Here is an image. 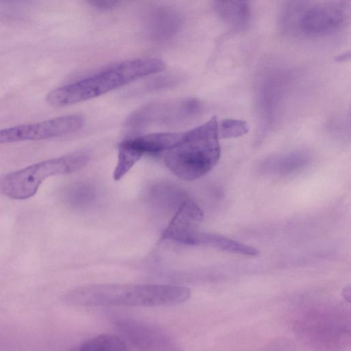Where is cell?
I'll use <instances>...</instances> for the list:
<instances>
[{
	"instance_id": "1",
	"label": "cell",
	"mask_w": 351,
	"mask_h": 351,
	"mask_svg": "<svg viewBox=\"0 0 351 351\" xmlns=\"http://www.w3.org/2000/svg\"><path fill=\"white\" fill-rule=\"evenodd\" d=\"M191 295L184 287L166 285H95L75 289L65 297L70 304L86 306H163L182 304Z\"/></svg>"
},
{
	"instance_id": "2",
	"label": "cell",
	"mask_w": 351,
	"mask_h": 351,
	"mask_svg": "<svg viewBox=\"0 0 351 351\" xmlns=\"http://www.w3.org/2000/svg\"><path fill=\"white\" fill-rule=\"evenodd\" d=\"M165 66L162 60L155 58L124 61L51 90L47 95L46 101L56 108L73 105L102 95L138 78L159 73Z\"/></svg>"
},
{
	"instance_id": "3",
	"label": "cell",
	"mask_w": 351,
	"mask_h": 351,
	"mask_svg": "<svg viewBox=\"0 0 351 351\" xmlns=\"http://www.w3.org/2000/svg\"><path fill=\"white\" fill-rule=\"evenodd\" d=\"M217 126L215 116L205 123L182 133L180 141L167 151V167L185 181L199 179L210 172L221 155Z\"/></svg>"
},
{
	"instance_id": "4",
	"label": "cell",
	"mask_w": 351,
	"mask_h": 351,
	"mask_svg": "<svg viewBox=\"0 0 351 351\" xmlns=\"http://www.w3.org/2000/svg\"><path fill=\"white\" fill-rule=\"evenodd\" d=\"M90 157L75 153L39 162L0 178V192L13 199H26L34 196L47 178L67 175L84 167Z\"/></svg>"
},
{
	"instance_id": "5",
	"label": "cell",
	"mask_w": 351,
	"mask_h": 351,
	"mask_svg": "<svg viewBox=\"0 0 351 351\" xmlns=\"http://www.w3.org/2000/svg\"><path fill=\"white\" fill-rule=\"evenodd\" d=\"M201 107L199 101L192 98L152 103L134 112L128 119L126 127L133 131L150 125L180 123L197 114Z\"/></svg>"
},
{
	"instance_id": "6",
	"label": "cell",
	"mask_w": 351,
	"mask_h": 351,
	"mask_svg": "<svg viewBox=\"0 0 351 351\" xmlns=\"http://www.w3.org/2000/svg\"><path fill=\"white\" fill-rule=\"evenodd\" d=\"M182 133L161 132L126 139L118 147V160L113 178L121 179L145 154L167 151L176 145Z\"/></svg>"
},
{
	"instance_id": "7",
	"label": "cell",
	"mask_w": 351,
	"mask_h": 351,
	"mask_svg": "<svg viewBox=\"0 0 351 351\" xmlns=\"http://www.w3.org/2000/svg\"><path fill=\"white\" fill-rule=\"evenodd\" d=\"M83 124L84 119L81 115L69 114L1 129L0 144L59 137L79 130Z\"/></svg>"
},
{
	"instance_id": "8",
	"label": "cell",
	"mask_w": 351,
	"mask_h": 351,
	"mask_svg": "<svg viewBox=\"0 0 351 351\" xmlns=\"http://www.w3.org/2000/svg\"><path fill=\"white\" fill-rule=\"evenodd\" d=\"M345 18V10L340 3H326L306 10L301 17L300 25L308 36H323L337 30Z\"/></svg>"
},
{
	"instance_id": "9",
	"label": "cell",
	"mask_w": 351,
	"mask_h": 351,
	"mask_svg": "<svg viewBox=\"0 0 351 351\" xmlns=\"http://www.w3.org/2000/svg\"><path fill=\"white\" fill-rule=\"evenodd\" d=\"M203 218L204 213L199 206L194 201L186 199L177 208L162 233V239L190 245Z\"/></svg>"
},
{
	"instance_id": "10",
	"label": "cell",
	"mask_w": 351,
	"mask_h": 351,
	"mask_svg": "<svg viewBox=\"0 0 351 351\" xmlns=\"http://www.w3.org/2000/svg\"><path fill=\"white\" fill-rule=\"evenodd\" d=\"M181 27L178 13L169 8L160 7L152 10L147 18L146 31L155 42H163L173 37Z\"/></svg>"
},
{
	"instance_id": "11",
	"label": "cell",
	"mask_w": 351,
	"mask_h": 351,
	"mask_svg": "<svg viewBox=\"0 0 351 351\" xmlns=\"http://www.w3.org/2000/svg\"><path fill=\"white\" fill-rule=\"evenodd\" d=\"M218 16L226 24L235 29L247 27L250 18V0H215Z\"/></svg>"
},
{
	"instance_id": "12",
	"label": "cell",
	"mask_w": 351,
	"mask_h": 351,
	"mask_svg": "<svg viewBox=\"0 0 351 351\" xmlns=\"http://www.w3.org/2000/svg\"><path fill=\"white\" fill-rule=\"evenodd\" d=\"M119 328L133 343L141 346L158 345L163 341V336L154 328L135 322H123Z\"/></svg>"
},
{
	"instance_id": "13",
	"label": "cell",
	"mask_w": 351,
	"mask_h": 351,
	"mask_svg": "<svg viewBox=\"0 0 351 351\" xmlns=\"http://www.w3.org/2000/svg\"><path fill=\"white\" fill-rule=\"evenodd\" d=\"M197 245L210 246L220 250L246 256H256L259 254L258 250L252 246L239 243L223 235L201 231L198 235Z\"/></svg>"
},
{
	"instance_id": "14",
	"label": "cell",
	"mask_w": 351,
	"mask_h": 351,
	"mask_svg": "<svg viewBox=\"0 0 351 351\" xmlns=\"http://www.w3.org/2000/svg\"><path fill=\"white\" fill-rule=\"evenodd\" d=\"M308 161L306 153L297 152L273 158L266 162L264 168L275 174H287L304 166Z\"/></svg>"
},
{
	"instance_id": "15",
	"label": "cell",
	"mask_w": 351,
	"mask_h": 351,
	"mask_svg": "<svg viewBox=\"0 0 351 351\" xmlns=\"http://www.w3.org/2000/svg\"><path fill=\"white\" fill-rule=\"evenodd\" d=\"M152 202L165 208H178L186 199L184 193L179 189L167 184H159L149 193Z\"/></svg>"
},
{
	"instance_id": "16",
	"label": "cell",
	"mask_w": 351,
	"mask_h": 351,
	"mask_svg": "<svg viewBox=\"0 0 351 351\" xmlns=\"http://www.w3.org/2000/svg\"><path fill=\"white\" fill-rule=\"evenodd\" d=\"M66 203L73 208H84L90 205L96 197L95 189L90 184L78 182L69 186L64 191Z\"/></svg>"
},
{
	"instance_id": "17",
	"label": "cell",
	"mask_w": 351,
	"mask_h": 351,
	"mask_svg": "<svg viewBox=\"0 0 351 351\" xmlns=\"http://www.w3.org/2000/svg\"><path fill=\"white\" fill-rule=\"evenodd\" d=\"M83 351H123L127 350L125 342L120 337L111 335H101L88 340L81 345Z\"/></svg>"
},
{
	"instance_id": "18",
	"label": "cell",
	"mask_w": 351,
	"mask_h": 351,
	"mask_svg": "<svg viewBox=\"0 0 351 351\" xmlns=\"http://www.w3.org/2000/svg\"><path fill=\"white\" fill-rule=\"evenodd\" d=\"M217 129L219 138H234L246 134L249 126L242 120L225 119L218 123Z\"/></svg>"
},
{
	"instance_id": "19",
	"label": "cell",
	"mask_w": 351,
	"mask_h": 351,
	"mask_svg": "<svg viewBox=\"0 0 351 351\" xmlns=\"http://www.w3.org/2000/svg\"><path fill=\"white\" fill-rule=\"evenodd\" d=\"M93 6L102 9L108 10L117 5L119 0H88Z\"/></svg>"
},
{
	"instance_id": "20",
	"label": "cell",
	"mask_w": 351,
	"mask_h": 351,
	"mask_svg": "<svg viewBox=\"0 0 351 351\" xmlns=\"http://www.w3.org/2000/svg\"><path fill=\"white\" fill-rule=\"evenodd\" d=\"M343 297L348 302L350 301V286L345 287L343 290Z\"/></svg>"
}]
</instances>
